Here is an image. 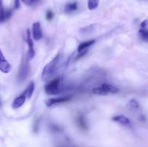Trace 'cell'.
Masks as SVG:
<instances>
[{"mask_svg": "<svg viewBox=\"0 0 148 147\" xmlns=\"http://www.w3.org/2000/svg\"><path fill=\"white\" fill-rule=\"evenodd\" d=\"M59 54H57V56H55L54 59H52L49 63L45 66V67L43 68V73H42V78L43 79H47L49 78L52 74H53L56 69V66H57V63L59 62Z\"/></svg>", "mask_w": 148, "mask_h": 147, "instance_id": "6da1fadb", "label": "cell"}, {"mask_svg": "<svg viewBox=\"0 0 148 147\" xmlns=\"http://www.w3.org/2000/svg\"><path fill=\"white\" fill-rule=\"evenodd\" d=\"M61 84H62V79L60 77L55 78L45 86V91L49 95H57L61 92Z\"/></svg>", "mask_w": 148, "mask_h": 147, "instance_id": "7a4b0ae2", "label": "cell"}, {"mask_svg": "<svg viewBox=\"0 0 148 147\" xmlns=\"http://www.w3.org/2000/svg\"><path fill=\"white\" fill-rule=\"evenodd\" d=\"M27 43L29 48L28 52H27V61H28L31 60V59L34 57L35 55L34 47H33V41L31 37V34H30V31L29 29L27 30Z\"/></svg>", "mask_w": 148, "mask_h": 147, "instance_id": "3957f363", "label": "cell"}, {"mask_svg": "<svg viewBox=\"0 0 148 147\" xmlns=\"http://www.w3.org/2000/svg\"><path fill=\"white\" fill-rule=\"evenodd\" d=\"M27 61H23L21 63V66L20 68V71H19V74H18V79L22 82L24 81L25 79L27 78V75L29 74V69L28 63H27Z\"/></svg>", "mask_w": 148, "mask_h": 147, "instance_id": "277c9868", "label": "cell"}, {"mask_svg": "<svg viewBox=\"0 0 148 147\" xmlns=\"http://www.w3.org/2000/svg\"><path fill=\"white\" fill-rule=\"evenodd\" d=\"M12 69L11 65L9 63L7 59L3 55L2 52L0 50V71L4 74H8Z\"/></svg>", "mask_w": 148, "mask_h": 147, "instance_id": "5b68a950", "label": "cell"}, {"mask_svg": "<svg viewBox=\"0 0 148 147\" xmlns=\"http://www.w3.org/2000/svg\"><path fill=\"white\" fill-rule=\"evenodd\" d=\"M71 98H72L71 96H64L57 98H50V99H47L46 101V105L47 107H51L53 105H56V104L63 103V102H68V101L70 100Z\"/></svg>", "mask_w": 148, "mask_h": 147, "instance_id": "8992f818", "label": "cell"}, {"mask_svg": "<svg viewBox=\"0 0 148 147\" xmlns=\"http://www.w3.org/2000/svg\"><path fill=\"white\" fill-rule=\"evenodd\" d=\"M32 35H33V38L35 39L36 40H40L43 37L41 26H40V23L39 22H36L33 24Z\"/></svg>", "mask_w": 148, "mask_h": 147, "instance_id": "52a82bcc", "label": "cell"}, {"mask_svg": "<svg viewBox=\"0 0 148 147\" xmlns=\"http://www.w3.org/2000/svg\"><path fill=\"white\" fill-rule=\"evenodd\" d=\"M25 100L26 97L25 96L24 94L23 93L22 95H20V96L17 97V98L14 99V100L12 102V107L13 108H14V109L20 108V107H22L24 105V103L25 102Z\"/></svg>", "mask_w": 148, "mask_h": 147, "instance_id": "ba28073f", "label": "cell"}, {"mask_svg": "<svg viewBox=\"0 0 148 147\" xmlns=\"http://www.w3.org/2000/svg\"><path fill=\"white\" fill-rule=\"evenodd\" d=\"M12 12L10 10H5L2 7V6H0V22L6 21L11 17Z\"/></svg>", "mask_w": 148, "mask_h": 147, "instance_id": "9c48e42d", "label": "cell"}, {"mask_svg": "<svg viewBox=\"0 0 148 147\" xmlns=\"http://www.w3.org/2000/svg\"><path fill=\"white\" fill-rule=\"evenodd\" d=\"M112 120L116 122H118L119 123L122 124V125H130V120L128 118H127L124 115H116V116L112 118Z\"/></svg>", "mask_w": 148, "mask_h": 147, "instance_id": "30bf717a", "label": "cell"}, {"mask_svg": "<svg viewBox=\"0 0 148 147\" xmlns=\"http://www.w3.org/2000/svg\"><path fill=\"white\" fill-rule=\"evenodd\" d=\"M101 87L103 89V90L105 91L107 94L117 93V92H119V89L118 88L115 87V86H112V85L111 84H102Z\"/></svg>", "mask_w": 148, "mask_h": 147, "instance_id": "8fae6325", "label": "cell"}, {"mask_svg": "<svg viewBox=\"0 0 148 147\" xmlns=\"http://www.w3.org/2000/svg\"><path fill=\"white\" fill-rule=\"evenodd\" d=\"M77 9V3L76 1H73V2H69L65 5L64 7V11L66 13H72L74 11Z\"/></svg>", "mask_w": 148, "mask_h": 147, "instance_id": "7c38bea8", "label": "cell"}, {"mask_svg": "<svg viewBox=\"0 0 148 147\" xmlns=\"http://www.w3.org/2000/svg\"><path fill=\"white\" fill-rule=\"evenodd\" d=\"M95 43V40H87V41L82 42L79 45L77 48L78 52H81L84 50H86L88 47H90V46H92V44Z\"/></svg>", "mask_w": 148, "mask_h": 147, "instance_id": "4fadbf2b", "label": "cell"}, {"mask_svg": "<svg viewBox=\"0 0 148 147\" xmlns=\"http://www.w3.org/2000/svg\"><path fill=\"white\" fill-rule=\"evenodd\" d=\"M34 89H35V84L33 82H31L29 85L27 86V87L26 88V89L25 90V92H23L25 96L26 97V98H30L33 95V92H34Z\"/></svg>", "mask_w": 148, "mask_h": 147, "instance_id": "5bb4252c", "label": "cell"}, {"mask_svg": "<svg viewBox=\"0 0 148 147\" xmlns=\"http://www.w3.org/2000/svg\"><path fill=\"white\" fill-rule=\"evenodd\" d=\"M139 35L140 38L144 41L148 42V29L141 28L139 30Z\"/></svg>", "mask_w": 148, "mask_h": 147, "instance_id": "9a60e30c", "label": "cell"}, {"mask_svg": "<svg viewBox=\"0 0 148 147\" xmlns=\"http://www.w3.org/2000/svg\"><path fill=\"white\" fill-rule=\"evenodd\" d=\"M99 0H88V7L90 10H94L98 7Z\"/></svg>", "mask_w": 148, "mask_h": 147, "instance_id": "2e32d148", "label": "cell"}, {"mask_svg": "<svg viewBox=\"0 0 148 147\" xmlns=\"http://www.w3.org/2000/svg\"><path fill=\"white\" fill-rule=\"evenodd\" d=\"M77 122L78 125H79V127H81L82 128H86V123H85V120L84 118L83 115H79L77 118Z\"/></svg>", "mask_w": 148, "mask_h": 147, "instance_id": "e0dca14e", "label": "cell"}, {"mask_svg": "<svg viewBox=\"0 0 148 147\" xmlns=\"http://www.w3.org/2000/svg\"><path fill=\"white\" fill-rule=\"evenodd\" d=\"M92 93L95 94V95H107L106 92L103 90L101 86H99V87H95L94 89H92Z\"/></svg>", "mask_w": 148, "mask_h": 147, "instance_id": "ac0fdd59", "label": "cell"}, {"mask_svg": "<svg viewBox=\"0 0 148 147\" xmlns=\"http://www.w3.org/2000/svg\"><path fill=\"white\" fill-rule=\"evenodd\" d=\"M27 6H35L40 2V0H20Z\"/></svg>", "mask_w": 148, "mask_h": 147, "instance_id": "d6986e66", "label": "cell"}, {"mask_svg": "<svg viewBox=\"0 0 148 147\" xmlns=\"http://www.w3.org/2000/svg\"><path fill=\"white\" fill-rule=\"evenodd\" d=\"M128 107L131 109L137 110L139 108V104L135 99H131L128 103Z\"/></svg>", "mask_w": 148, "mask_h": 147, "instance_id": "ffe728a7", "label": "cell"}, {"mask_svg": "<svg viewBox=\"0 0 148 147\" xmlns=\"http://www.w3.org/2000/svg\"><path fill=\"white\" fill-rule=\"evenodd\" d=\"M53 16H54V14H53V12L51 10H48V11L46 12V17L49 21H50V20H51L52 19H53Z\"/></svg>", "mask_w": 148, "mask_h": 147, "instance_id": "44dd1931", "label": "cell"}, {"mask_svg": "<svg viewBox=\"0 0 148 147\" xmlns=\"http://www.w3.org/2000/svg\"><path fill=\"white\" fill-rule=\"evenodd\" d=\"M87 52H88V50H87V49L86 50H82V51L79 52V54L78 55V56H77V57L75 58V60H77V59H80L81 57H82V56H85V55L87 53Z\"/></svg>", "mask_w": 148, "mask_h": 147, "instance_id": "7402d4cb", "label": "cell"}, {"mask_svg": "<svg viewBox=\"0 0 148 147\" xmlns=\"http://www.w3.org/2000/svg\"><path fill=\"white\" fill-rule=\"evenodd\" d=\"M140 25H141L142 28H147L148 27V20H144V21L141 23V24H140Z\"/></svg>", "mask_w": 148, "mask_h": 147, "instance_id": "603a6c76", "label": "cell"}, {"mask_svg": "<svg viewBox=\"0 0 148 147\" xmlns=\"http://www.w3.org/2000/svg\"><path fill=\"white\" fill-rule=\"evenodd\" d=\"M20 7V0H14V8L18 9Z\"/></svg>", "mask_w": 148, "mask_h": 147, "instance_id": "cb8c5ba5", "label": "cell"}, {"mask_svg": "<svg viewBox=\"0 0 148 147\" xmlns=\"http://www.w3.org/2000/svg\"><path fill=\"white\" fill-rule=\"evenodd\" d=\"M1 5V0H0V6Z\"/></svg>", "mask_w": 148, "mask_h": 147, "instance_id": "d4e9b609", "label": "cell"}]
</instances>
